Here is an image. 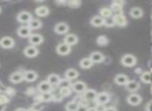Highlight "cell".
<instances>
[{"mask_svg":"<svg viewBox=\"0 0 152 111\" xmlns=\"http://www.w3.org/2000/svg\"><path fill=\"white\" fill-rule=\"evenodd\" d=\"M79 65H80L83 69H90V67L93 65V62H92V60L89 57H87V58H83L79 61Z\"/></svg>","mask_w":152,"mask_h":111,"instance_id":"29","label":"cell"},{"mask_svg":"<svg viewBox=\"0 0 152 111\" xmlns=\"http://www.w3.org/2000/svg\"><path fill=\"white\" fill-rule=\"evenodd\" d=\"M121 62L125 67H133L137 63V59H135V57L132 54H125L121 58Z\"/></svg>","mask_w":152,"mask_h":111,"instance_id":"1","label":"cell"},{"mask_svg":"<svg viewBox=\"0 0 152 111\" xmlns=\"http://www.w3.org/2000/svg\"><path fill=\"white\" fill-rule=\"evenodd\" d=\"M46 81L53 87V86L58 85L59 81H61V78H59V76L56 75V74H51V75L48 76V78H47Z\"/></svg>","mask_w":152,"mask_h":111,"instance_id":"16","label":"cell"},{"mask_svg":"<svg viewBox=\"0 0 152 111\" xmlns=\"http://www.w3.org/2000/svg\"><path fill=\"white\" fill-rule=\"evenodd\" d=\"M130 16L132 18H134V19H139V18H141L142 16H143V11H142L141 7H132V9H130Z\"/></svg>","mask_w":152,"mask_h":111,"instance_id":"26","label":"cell"},{"mask_svg":"<svg viewBox=\"0 0 152 111\" xmlns=\"http://www.w3.org/2000/svg\"><path fill=\"white\" fill-rule=\"evenodd\" d=\"M113 20H114L115 25L121 26V27H122V26H125L127 24V20L123 14H116V15L113 17Z\"/></svg>","mask_w":152,"mask_h":111,"instance_id":"3","label":"cell"},{"mask_svg":"<svg viewBox=\"0 0 152 111\" xmlns=\"http://www.w3.org/2000/svg\"><path fill=\"white\" fill-rule=\"evenodd\" d=\"M77 42H78V38L73 33L67 34V36H65V38H64V43L67 44V45H69L70 47L73 46V45H76L77 44Z\"/></svg>","mask_w":152,"mask_h":111,"instance_id":"13","label":"cell"},{"mask_svg":"<svg viewBox=\"0 0 152 111\" xmlns=\"http://www.w3.org/2000/svg\"><path fill=\"white\" fill-rule=\"evenodd\" d=\"M58 86L61 88H68V87H70V86H71V83H70L69 80L64 79V80H61V81H59Z\"/></svg>","mask_w":152,"mask_h":111,"instance_id":"35","label":"cell"},{"mask_svg":"<svg viewBox=\"0 0 152 111\" xmlns=\"http://www.w3.org/2000/svg\"><path fill=\"white\" fill-rule=\"evenodd\" d=\"M97 44L99 45V46H105V45H107L108 43V38H106L105 36H100L97 38Z\"/></svg>","mask_w":152,"mask_h":111,"instance_id":"33","label":"cell"},{"mask_svg":"<svg viewBox=\"0 0 152 111\" xmlns=\"http://www.w3.org/2000/svg\"><path fill=\"white\" fill-rule=\"evenodd\" d=\"M15 111H27L26 109H24V108H18V109H16Z\"/></svg>","mask_w":152,"mask_h":111,"instance_id":"44","label":"cell"},{"mask_svg":"<svg viewBox=\"0 0 152 111\" xmlns=\"http://www.w3.org/2000/svg\"><path fill=\"white\" fill-rule=\"evenodd\" d=\"M28 28L30 30H36V29H40L42 27V22L39 19H31L27 24Z\"/></svg>","mask_w":152,"mask_h":111,"instance_id":"20","label":"cell"},{"mask_svg":"<svg viewBox=\"0 0 152 111\" xmlns=\"http://www.w3.org/2000/svg\"><path fill=\"white\" fill-rule=\"evenodd\" d=\"M32 19L31 14L28 13V12H21V13L18 14L17 16V20L20 22V23H27Z\"/></svg>","mask_w":152,"mask_h":111,"instance_id":"6","label":"cell"},{"mask_svg":"<svg viewBox=\"0 0 152 111\" xmlns=\"http://www.w3.org/2000/svg\"><path fill=\"white\" fill-rule=\"evenodd\" d=\"M27 111H38V110H36V108H30V109H28Z\"/></svg>","mask_w":152,"mask_h":111,"instance_id":"47","label":"cell"},{"mask_svg":"<svg viewBox=\"0 0 152 111\" xmlns=\"http://www.w3.org/2000/svg\"><path fill=\"white\" fill-rule=\"evenodd\" d=\"M52 96L53 94L51 92H43L40 96V100L43 102H50V101H52Z\"/></svg>","mask_w":152,"mask_h":111,"instance_id":"30","label":"cell"},{"mask_svg":"<svg viewBox=\"0 0 152 111\" xmlns=\"http://www.w3.org/2000/svg\"><path fill=\"white\" fill-rule=\"evenodd\" d=\"M54 31L58 34L67 33V32L69 31V26H68L67 23H64V22L57 23L56 25L54 26Z\"/></svg>","mask_w":152,"mask_h":111,"instance_id":"9","label":"cell"},{"mask_svg":"<svg viewBox=\"0 0 152 111\" xmlns=\"http://www.w3.org/2000/svg\"><path fill=\"white\" fill-rule=\"evenodd\" d=\"M0 46L4 49H11L15 46V41L11 36H4L0 40Z\"/></svg>","mask_w":152,"mask_h":111,"instance_id":"2","label":"cell"},{"mask_svg":"<svg viewBox=\"0 0 152 111\" xmlns=\"http://www.w3.org/2000/svg\"><path fill=\"white\" fill-rule=\"evenodd\" d=\"M43 41H44V38H43V36H41V34L34 33L29 36V43L31 44V46H34V47L39 46V45L42 44Z\"/></svg>","mask_w":152,"mask_h":111,"instance_id":"5","label":"cell"},{"mask_svg":"<svg viewBox=\"0 0 152 111\" xmlns=\"http://www.w3.org/2000/svg\"><path fill=\"white\" fill-rule=\"evenodd\" d=\"M72 88L77 94H81V92H85L86 89H87V84L83 81H77L72 84Z\"/></svg>","mask_w":152,"mask_h":111,"instance_id":"8","label":"cell"},{"mask_svg":"<svg viewBox=\"0 0 152 111\" xmlns=\"http://www.w3.org/2000/svg\"><path fill=\"white\" fill-rule=\"evenodd\" d=\"M150 106H151V101H149L147 104V106H146V110L147 111H151V108H150Z\"/></svg>","mask_w":152,"mask_h":111,"instance_id":"43","label":"cell"},{"mask_svg":"<svg viewBox=\"0 0 152 111\" xmlns=\"http://www.w3.org/2000/svg\"><path fill=\"white\" fill-rule=\"evenodd\" d=\"M127 102H128V104L132 105V106H137V105L141 104L142 98H141V96H139L137 94H129L128 98H127Z\"/></svg>","mask_w":152,"mask_h":111,"instance_id":"12","label":"cell"},{"mask_svg":"<svg viewBox=\"0 0 152 111\" xmlns=\"http://www.w3.org/2000/svg\"><path fill=\"white\" fill-rule=\"evenodd\" d=\"M77 107H78V103H76L75 101H71V102H69L67 105H66V110L67 111H76Z\"/></svg>","mask_w":152,"mask_h":111,"instance_id":"31","label":"cell"},{"mask_svg":"<svg viewBox=\"0 0 152 111\" xmlns=\"http://www.w3.org/2000/svg\"><path fill=\"white\" fill-rule=\"evenodd\" d=\"M78 75H79V73L76 71L75 69H69V70H67V71H66V73H65L66 79L69 80V81H70V80L76 79V78L78 77Z\"/></svg>","mask_w":152,"mask_h":111,"instance_id":"22","label":"cell"},{"mask_svg":"<svg viewBox=\"0 0 152 111\" xmlns=\"http://www.w3.org/2000/svg\"><path fill=\"white\" fill-rule=\"evenodd\" d=\"M105 105H102V104H96V106L94 107V110L95 111H104L105 110Z\"/></svg>","mask_w":152,"mask_h":111,"instance_id":"38","label":"cell"},{"mask_svg":"<svg viewBox=\"0 0 152 111\" xmlns=\"http://www.w3.org/2000/svg\"><path fill=\"white\" fill-rule=\"evenodd\" d=\"M59 94H61V96H67L71 94V88L68 87V88H61L59 90Z\"/></svg>","mask_w":152,"mask_h":111,"instance_id":"37","label":"cell"},{"mask_svg":"<svg viewBox=\"0 0 152 111\" xmlns=\"http://www.w3.org/2000/svg\"><path fill=\"white\" fill-rule=\"evenodd\" d=\"M0 12H1V9H0Z\"/></svg>","mask_w":152,"mask_h":111,"instance_id":"48","label":"cell"},{"mask_svg":"<svg viewBox=\"0 0 152 111\" xmlns=\"http://www.w3.org/2000/svg\"><path fill=\"white\" fill-rule=\"evenodd\" d=\"M61 99H63V96H61V94H53V96H52V100L53 101H61Z\"/></svg>","mask_w":152,"mask_h":111,"instance_id":"41","label":"cell"},{"mask_svg":"<svg viewBox=\"0 0 152 111\" xmlns=\"http://www.w3.org/2000/svg\"><path fill=\"white\" fill-rule=\"evenodd\" d=\"M38 90L41 92V94H43V92H51V90H52V86H51L50 84L45 80V81H42L38 85Z\"/></svg>","mask_w":152,"mask_h":111,"instance_id":"14","label":"cell"},{"mask_svg":"<svg viewBox=\"0 0 152 111\" xmlns=\"http://www.w3.org/2000/svg\"><path fill=\"white\" fill-rule=\"evenodd\" d=\"M58 4H67V2H64V1H58Z\"/></svg>","mask_w":152,"mask_h":111,"instance_id":"46","label":"cell"},{"mask_svg":"<svg viewBox=\"0 0 152 111\" xmlns=\"http://www.w3.org/2000/svg\"><path fill=\"white\" fill-rule=\"evenodd\" d=\"M129 81V78L124 74H119L115 77V82L118 85H126V83Z\"/></svg>","mask_w":152,"mask_h":111,"instance_id":"18","label":"cell"},{"mask_svg":"<svg viewBox=\"0 0 152 111\" xmlns=\"http://www.w3.org/2000/svg\"><path fill=\"white\" fill-rule=\"evenodd\" d=\"M141 80L144 82V83L149 84L150 81H151V75H150V72H144V73L141 74Z\"/></svg>","mask_w":152,"mask_h":111,"instance_id":"32","label":"cell"},{"mask_svg":"<svg viewBox=\"0 0 152 111\" xmlns=\"http://www.w3.org/2000/svg\"><path fill=\"white\" fill-rule=\"evenodd\" d=\"M7 94H14V89H10V88H9V89H7Z\"/></svg>","mask_w":152,"mask_h":111,"instance_id":"45","label":"cell"},{"mask_svg":"<svg viewBox=\"0 0 152 111\" xmlns=\"http://www.w3.org/2000/svg\"><path fill=\"white\" fill-rule=\"evenodd\" d=\"M56 52L59 55H68L71 52V47L69 45L65 44V43H61V44L57 45L56 47Z\"/></svg>","mask_w":152,"mask_h":111,"instance_id":"4","label":"cell"},{"mask_svg":"<svg viewBox=\"0 0 152 111\" xmlns=\"http://www.w3.org/2000/svg\"><path fill=\"white\" fill-rule=\"evenodd\" d=\"M104 19L101 18L100 16H95L91 19V24L95 27H100V26H103Z\"/></svg>","mask_w":152,"mask_h":111,"instance_id":"24","label":"cell"},{"mask_svg":"<svg viewBox=\"0 0 152 111\" xmlns=\"http://www.w3.org/2000/svg\"><path fill=\"white\" fill-rule=\"evenodd\" d=\"M89 58L91 59L93 63H100V62H102V61L104 60L103 54H102V53H100V52H93V53H91V55H90Z\"/></svg>","mask_w":152,"mask_h":111,"instance_id":"15","label":"cell"},{"mask_svg":"<svg viewBox=\"0 0 152 111\" xmlns=\"http://www.w3.org/2000/svg\"><path fill=\"white\" fill-rule=\"evenodd\" d=\"M10 80L13 83H20V82L23 80V73L22 72H15L11 75Z\"/></svg>","mask_w":152,"mask_h":111,"instance_id":"23","label":"cell"},{"mask_svg":"<svg viewBox=\"0 0 152 111\" xmlns=\"http://www.w3.org/2000/svg\"><path fill=\"white\" fill-rule=\"evenodd\" d=\"M76 111H90V108L86 105H78Z\"/></svg>","mask_w":152,"mask_h":111,"instance_id":"39","label":"cell"},{"mask_svg":"<svg viewBox=\"0 0 152 111\" xmlns=\"http://www.w3.org/2000/svg\"><path fill=\"white\" fill-rule=\"evenodd\" d=\"M9 102V99L5 94H0V104H5V103Z\"/></svg>","mask_w":152,"mask_h":111,"instance_id":"40","label":"cell"},{"mask_svg":"<svg viewBox=\"0 0 152 111\" xmlns=\"http://www.w3.org/2000/svg\"><path fill=\"white\" fill-rule=\"evenodd\" d=\"M80 4L81 1H79V0H70L67 2V5L71 7V9H77L78 7H80Z\"/></svg>","mask_w":152,"mask_h":111,"instance_id":"34","label":"cell"},{"mask_svg":"<svg viewBox=\"0 0 152 111\" xmlns=\"http://www.w3.org/2000/svg\"><path fill=\"white\" fill-rule=\"evenodd\" d=\"M95 101L97 102V104H102L105 105L106 103L110 102V94L107 92H101V94H97Z\"/></svg>","mask_w":152,"mask_h":111,"instance_id":"10","label":"cell"},{"mask_svg":"<svg viewBox=\"0 0 152 111\" xmlns=\"http://www.w3.org/2000/svg\"><path fill=\"white\" fill-rule=\"evenodd\" d=\"M37 78H38V74H37L34 71H31V70H29V71L23 72V79L26 80L27 82L36 81Z\"/></svg>","mask_w":152,"mask_h":111,"instance_id":"11","label":"cell"},{"mask_svg":"<svg viewBox=\"0 0 152 111\" xmlns=\"http://www.w3.org/2000/svg\"><path fill=\"white\" fill-rule=\"evenodd\" d=\"M113 15V12L110 7H102L100 9V17L103 18V19H107V18H110Z\"/></svg>","mask_w":152,"mask_h":111,"instance_id":"28","label":"cell"},{"mask_svg":"<svg viewBox=\"0 0 152 111\" xmlns=\"http://www.w3.org/2000/svg\"><path fill=\"white\" fill-rule=\"evenodd\" d=\"M103 25L106 26V27H113V26H115V23H114V20H113V17L107 18V19H104Z\"/></svg>","mask_w":152,"mask_h":111,"instance_id":"36","label":"cell"},{"mask_svg":"<svg viewBox=\"0 0 152 111\" xmlns=\"http://www.w3.org/2000/svg\"><path fill=\"white\" fill-rule=\"evenodd\" d=\"M96 96H97V91L94 89H86L85 94H83V98L85 100L92 102V101H95Z\"/></svg>","mask_w":152,"mask_h":111,"instance_id":"17","label":"cell"},{"mask_svg":"<svg viewBox=\"0 0 152 111\" xmlns=\"http://www.w3.org/2000/svg\"><path fill=\"white\" fill-rule=\"evenodd\" d=\"M49 14V9L47 7H39L36 9V15L39 17H46Z\"/></svg>","mask_w":152,"mask_h":111,"instance_id":"25","label":"cell"},{"mask_svg":"<svg viewBox=\"0 0 152 111\" xmlns=\"http://www.w3.org/2000/svg\"><path fill=\"white\" fill-rule=\"evenodd\" d=\"M17 32L18 36L21 38H29V36L31 34V30L28 28V26H21Z\"/></svg>","mask_w":152,"mask_h":111,"instance_id":"19","label":"cell"},{"mask_svg":"<svg viewBox=\"0 0 152 111\" xmlns=\"http://www.w3.org/2000/svg\"><path fill=\"white\" fill-rule=\"evenodd\" d=\"M39 54V50L37 47L34 46H28L26 47L25 49H24V55L27 57H29V58H32V57H36L37 55Z\"/></svg>","mask_w":152,"mask_h":111,"instance_id":"7","label":"cell"},{"mask_svg":"<svg viewBox=\"0 0 152 111\" xmlns=\"http://www.w3.org/2000/svg\"><path fill=\"white\" fill-rule=\"evenodd\" d=\"M123 4H124V2L123 1H121V0H115V1H113L112 3V12L113 11H116V12H119L118 14H121V9H122V7Z\"/></svg>","mask_w":152,"mask_h":111,"instance_id":"27","label":"cell"},{"mask_svg":"<svg viewBox=\"0 0 152 111\" xmlns=\"http://www.w3.org/2000/svg\"><path fill=\"white\" fill-rule=\"evenodd\" d=\"M104 111H118L115 107H106Z\"/></svg>","mask_w":152,"mask_h":111,"instance_id":"42","label":"cell"},{"mask_svg":"<svg viewBox=\"0 0 152 111\" xmlns=\"http://www.w3.org/2000/svg\"><path fill=\"white\" fill-rule=\"evenodd\" d=\"M125 86H126V89L129 91H137L140 88V83L135 80H129Z\"/></svg>","mask_w":152,"mask_h":111,"instance_id":"21","label":"cell"}]
</instances>
